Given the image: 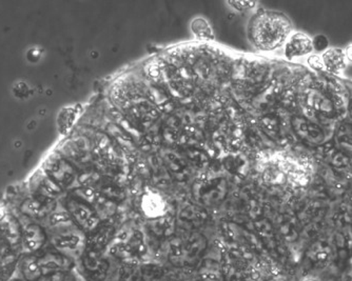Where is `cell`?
<instances>
[{"instance_id": "1", "label": "cell", "mask_w": 352, "mask_h": 281, "mask_svg": "<svg viewBox=\"0 0 352 281\" xmlns=\"http://www.w3.org/2000/svg\"><path fill=\"white\" fill-rule=\"evenodd\" d=\"M294 25L282 12L262 9L255 12L247 25V39L251 47L262 53L276 52L283 49Z\"/></svg>"}, {"instance_id": "2", "label": "cell", "mask_w": 352, "mask_h": 281, "mask_svg": "<svg viewBox=\"0 0 352 281\" xmlns=\"http://www.w3.org/2000/svg\"><path fill=\"white\" fill-rule=\"evenodd\" d=\"M314 43L302 32L294 31L283 47L285 58L288 60L300 59L314 54Z\"/></svg>"}, {"instance_id": "3", "label": "cell", "mask_w": 352, "mask_h": 281, "mask_svg": "<svg viewBox=\"0 0 352 281\" xmlns=\"http://www.w3.org/2000/svg\"><path fill=\"white\" fill-rule=\"evenodd\" d=\"M325 71L333 75H342L347 67L344 49L340 47H329L321 54Z\"/></svg>"}, {"instance_id": "4", "label": "cell", "mask_w": 352, "mask_h": 281, "mask_svg": "<svg viewBox=\"0 0 352 281\" xmlns=\"http://www.w3.org/2000/svg\"><path fill=\"white\" fill-rule=\"evenodd\" d=\"M190 32L195 39L199 41H213L215 39L214 31L211 27L210 23L205 19L197 16L195 19H192L190 23Z\"/></svg>"}, {"instance_id": "5", "label": "cell", "mask_w": 352, "mask_h": 281, "mask_svg": "<svg viewBox=\"0 0 352 281\" xmlns=\"http://www.w3.org/2000/svg\"><path fill=\"white\" fill-rule=\"evenodd\" d=\"M43 274L45 272L52 273L58 272V271H65L68 268V259L63 256H55V255H47L43 259L38 260Z\"/></svg>"}, {"instance_id": "6", "label": "cell", "mask_w": 352, "mask_h": 281, "mask_svg": "<svg viewBox=\"0 0 352 281\" xmlns=\"http://www.w3.org/2000/svg\"><path fill=\"white\" fill-rule=\"evenodd\" d=\"M45 236L43 229L37 225H30L25 233V245L28 250L36 251L43 247Z\"/></svg>"}, {"instance_id": "7", "label": "cell", "mask_w": 352, "mask_h": 281, "mask_svg": "<svg viewBox=\"0 0 352 281\" xmlns=\"http://www.w3.org/2000/svg\"><path fill=\"white\" fill-rule=\"evenodd\" d=\"M142 209L145 210L146 213L151 217L161 216L164 210H165V203L162 201L161 196L156 194H149L144 197L142 201Z\"/></svg>"}, {"instance_id": "8", "label": "cell", "mask_w": 352, "mask_h": 281, "mask_svg": "<svg viewBox=\"0 0 352 281\" xmlns=\"http://www.w3.org/2000/svg\"><path fill=\"white\" fill-rule=\"evenodd\" d=\"M21 271H23V277L29 281L38 280L43 276V271L36 259L29 258L23 261Z\"/></svg>"}, {"instance_id": "9", "label": "cell", "mask_w": 352, "mask_h": 281, "mask_svg": "<svg viewBox=\"0 0 352 281\" xmlns=\"http://www.w3.org/2000/svg\"><path fill=\"white\" fill-rule=\"evenodd\" d=\"M86 266L90 272L94 273L98 276H104L109 269V265L107 261L98 258H90L86 261Z\"/></svg>"}, {"instance_id": "10", "label": "cell", "mask_w": 352, "mask_h": 281, "mask_svg": "<svg viewBox=\"0 0 352 281\" xmlns=\"http://www.w3.org/2000/svg\"><path fill=\"white\" fill-rule=\"evenodd\" d=\"M226 3L228 7H230V9L237 12V13H245V12L251 11L258 5L256 1H235V0H232V1H227Z\"/></svg>"}, {"instance_id": "11", "label": "cell", "mask_w": 352, "mask_h": 281, "mask_svg": "<svg viewBox=\"0 0 352 281\" xmlns=\"http://www.w3.org/2000/svg\"><path fill=\"white\" fill-rule=\"evenodd\" d=\"M221 275H219V269H214L213 267H205L199 272V281H219Z\"/></svg>"}, {"instance_id": "12", "label": "cell", "mask_w": 352, "mask_h": 281, "mask_svg": "<svg viewBox=\"0 0 352 281\" xmlns=\"http://www.w3.org/2000/svg\"><path fill=\"white\" fill-rule=\"evenodd\" d=\"M79 239L76 236H65L59 237L55 241V245L59 249H68V250H73L78 245Z\"/></svg>"}, {"instance_id": "13", "label": "cell", "mask_w": 352, "mask_h": 281, "mask_svg": "<svg viewBox=\"0 0 352 281\" xmlns=\"http://www.w3.org/2000/svg\"><path fill=\"white\" fill-rule=\"evenodd\" d=\"M76 109H67L66 112L63 114V117L67 118V120H60L63 130L68 131L69 128H72L73 124L76 120Z\"/></svg>"}, {"instance_id": "14", "label": "cell", "mask_w": 352, "mask_h": 281, "mask_svg": "<svg viewBox=\"0 0 352 281\" xmlns=\"http://www.w3.org/2000/svg\"><path fill=\"white\" fill-rule=\"evenodd\" d=\"M307 65L312 70L325 71L323 60H322L321 55L311 54L307 57Z\"/></svg>"}, {"instance_id": "15", "label": "cell", "mask_w": 352, "mask_h": 281, "mask_svg": "<svg viewBox=\"0 0 352 281\" xmlns=\"http://www.w3.org/2000/svg\"><path fill=\"white\" fill-rule=\"evenodd\" d=\"M47 281H76L74 275L69 271H58V272L52 273L47 278Z\"/></svg>"}, {"instance_id": "16", "label": "cell", "mask_w": 352, "mask_h": 281, "mask_svg": "<svg viewBox=\"0 0 352 281\" xmlns=\"http://www.w3.org/2000/svg\"><path fill=\"white\" fill-rule=\"evenodd\" d=\"M344 54H345L347 63H352V43H349V45L344 49Z\"/></svg>"}]
</instances>
